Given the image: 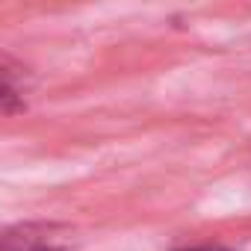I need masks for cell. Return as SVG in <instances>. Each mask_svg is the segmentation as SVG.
Listing matches in <instances>:
<instances>
[{
  "label": "cell",
  "mask_w": 251,
  "mask_h": 251,
  "mask_svg": "<svg viewBox=\"0 0 251 251\" xmlns=\"http://www.w3.org/2000/svg\"><path fill=\"white\" fill-rule=\"evenodd\" d=\"M180 251H236L230 245H192V248H180Z\"/></svg>",
  "instance_id": "3"
},
{
  "label": "cell",
  "mask_w": 251,
  "mask_h": 251,
  "mask_svg": "<svg viewBox=\"0 0 251 251\" xmlns=\"http://www.w3.org/2000/svg\"><path fill=\"white\" fill-rule=\"evenodd\" d=\"M27 109V100H24V71L0 56V118L6 115H18Z\"/></svg>",
  "instance_id": "2"
},
{
  "label": "cell",
  "mask_w": 251,
  "mask_h": 251,
  "mask_svg": "<svg viewBox=\"0 0 251 251\" xmlns=\"http://www.w3.org/2000/svg\"><path fill=\"white\" fill-rule=\"evenodd\" d=\"M0 251H68V239L56 225L27 222L0 233Z\"/></svg>",
  "instance_id": "1"
}]
</instances>
